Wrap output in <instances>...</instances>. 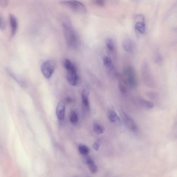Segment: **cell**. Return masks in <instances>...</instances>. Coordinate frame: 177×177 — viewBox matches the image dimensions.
<instances>
[{
	"label": "cell",
	"instance_id": "18",
	"mask_svg": "<svg viewBox=\"0 0 177 177\" xmlns=\"http://www.w3.org/2000/svg\"><path fill=\"white\" fill-rule=\"evenodd\" d=\"M78 148L80 153L82 154L86 155L89 153V148L85 145H80L79 146Z\"/></svg>",
	"mask_w": 177,
	"mask_h": 177
},
{
	"label": "cell",
	"instance_id": "6",
	"mask_svg": "<svg viewBox=\"0 0 177 177\" xmlns=\"http://www.w3.org/2000/svg\"><path fill=\"white\" fill-rule=\"evenodd\" d=\"M121 115L126 126L133 132L137 133L138 130L137 126L133 119L123 111L121 112Z\"/></svg>",
	"mask_w": 177,
	"mask_h": 177
},
{
	"label": "cell",
	"instance_id": "4",
	"mask_svg": "<svg viewBox=\"0 0 177 177\" xmlns=\"http://www.w3.org/2000/svg\"><path fill=\"white\" fill-rule=\"evenodd\" d=\"M124 74L128 85L132 88L136 87L137 85L136 75L132 66H127L124 70Z\"/></svg>",
	"mask_w": 177,
	"mask_h": 177
},
{
	"label": "cell",
	"instance_id": "24",
	"mask_svg": "<svg viewBox=\"0 0 177 177\" xmlns=\"http://www.w3.org/2000/svg\"><path fill=\"white\" fill-rule=\"evenodd\" d=\"M8 4V1L7 0H0V6L2 7H7Z\"/></svg>",
	"mask_w": 177,
	"mask_h": 177
},
{
	"label": "cell",
	"instance_id": "11",
	"mask_svg": "<svg viewBox=\"0 0 177 177\" xmlns=\"http://www.w3.org/2000/svg\"><path fill=\"white\" fill-rule=\"evenodd\" d=\"M103 62L104 66L108 70L110 71H115V66L113 64L112 59L110 58L107 56L104 57L103 59Z\"/></svg>",
	"mask_w": 177,
	"mask_h": 177
},
{
	"label": "cell",
	"instance_id": "23",
	"mask_svg": "<svg viewBox=\"0 0 177 177\" xmlns=\"http://www.w3.org/2000/svg\"><path fill=\"white\" fill-rule=\"evenodd\" d=\"M5 24L4 20L0 16V29L2 30L5 28Z\"/></svg>",
	"mask_w": 177,
	"mask_h": 177
},
{
	"label": "cell",
	"instance_id": "10",
	"mask_svg": "<svg viewBox=\"0 0 177 177\" xmlns=\"http://www.w3.org/2000/svg\"><path fill=\"white\" fill-rule=\"evenodd\" d=\"M10 22L11 29V36H15L16 34L17 31L18 24L17 20L15 17L12 14H10Z\"/></svg>",
	"mask_w": 177,
	"mask_h": 177
},
{
	"label": "cell",
	"instance_id": "13",
	"mask_svg": "<svg viewBox=\"0 0 177 177\" xmlns=\"http://www.w3.org/2000/svg\"><path fill=\"white\" fill-rule=\"evenodd\" d=\"M108 116L111 122L115 123H120L121 122V119L115 111L113 110H110L108 114Z\"/></svg>",
	"mask_w": 177,
	"mask_h": 177
},
{
	"label": "cell",
	"instance_id": "16",
	"mask_svg": "<svg viewBox=\"0 0 177 177\" xmlns=\"http://www.w3.org/2000/svg\"><path fill=\"white\" fill-rule=\"evenodd\" d=\"M139 102L142 106L146 108L151 109L154 108V104L152 102L147 100L143 99H139Z\"/></svg>",
	"mask_w": 177,
	"mask_h": 177
},
{
	"label": "cell",
	"instance_id": "21",
	"mask_svg": "<svg viewBox=\"0 0 177 177\" xmlns=\"http://www.w3.org/2000/svg\"><path fill=\"white\" fill-rule=\"evenodd\" d=\"M70 121L74 124H76L78 122V117L77 113L75 112H73L70 116Z\"/></svg>",
	"mask_w": 177,
	"mask_h": 177
},
{
	"label": "cell",
	"instance_id": "25",
	"mask_svg": "<svg viewBox=\"0 0 177 177\" xmlns=\"http://www.w3.org/2000/svg\"><path fill=\"white\" fill-rule=\"evenodd\" d=\"M100 142H99L97 141V142H95L94 145H93V148L96 151H98L99 147H100Z\"/></svg>",
	"mask_w": 177,
	"mask_h": 177
},
{
	"label": "cell",
	"instance_id": "20",
	"mask_svg": "<svg viewBox=\"0 0 177 177\" xmlns=\"http://www.w3.org/2000/svg\"><path fill=\"white\" fill-rule=\"evenodd\" d=\"M119 88L120 92L123 95H126L127 91L126 88L124 85V83H123L122 80H121L119 83Z\"/></svg>",
	"mask_w": 177,
	"mask_h": 177
},
{
	"label": "cell",
	"instance_id": "14",
	"mask_svg": "<svg viewBox=\"0 0 177 177\" xmlns=\"http://www.w3.org/2000/svg\"><path fill=\"white\" fill-rule=\"evenodd\" d=\"M86 162L89 166V168L91 172L93 174H95L97 171V167L95 164V162L90 157L86 158Z\"/></svg>",
	"mask_w": 177,
	"mask_h": 177
},
{
	"label": "cell",
	"instance_id": "2",
	"mask_svg": "<svg viewBox=\"0 0 177 177\" xmlns=\"http://www.w3.org/2000/svg\"><path fill=\"white\" fill-rule=\"evenodd\" d=\"M64 66L67 71L68 82L73 86H76L78 82L79 76L76 66L69 60L66 59L64 62Z\"/></svg>",
	"mask_w": 177,
	"mask_h": 177
},
{
	"label": "cell",
	"instance_id": "1",
	"mask_svg": "<svg viewBox=\"0 0 177 177\" xmlns=\"http://www.w3.org/2000/svg\"><path fill=\"white\" fill-rule=\"evenodd\" d=\"M63 28L68 46L71 49H77L80 44V39L77 33L73 27L67 24H63Z\"/></svg>",
	"mask_w": 177,
	"mask_h": 177
},
{
	"label": "cell",
	"instance_id": "17",
	"mask_svg": "<svg viewBox=\"0 0 177 177\" xmlns=\"http://www.w3.org/2000/svg\"><path fill=\"white\" fill-rule=\"evenodd\" d=\"M93 130L96 134L100 135L104 133L105 129L100 125L95 123L93 126Z\"/></svg>",
	"mask_w": 177,
	"mask_h": 177
},
{
	"label": "cell",
	"instance_id": "3",
	"mask_svg": "<svg viewBox=\"0 0 177 177\" xmlns=\"http://www.w3.org/2000/svg\"><path fill=\"white\" fill-rule=\"evenodd\" d=\"M61 3L77 14H85L87 11L85 6L78 1H63L61 2Z\"/></svg>",
	"mask_w": 177,
	"mask_h": 177
},
{
	"label": "cell",
	"instance_id": "7",
	"mask_svg": "<svg viewBox=\"0 0 177 177\" xmlns=\"http://www.w3.org/2000/svg\"><path fill=\"white\" fill-rule=\"evenodd\" d=\"M89 92L87 89H84L82 92V107L86 111H88L89 109Z\"/></svg>",
	"mask_w": 177,
	"mask_h": 177
},
{
	"label": "cell",
	"instance_id": "5",
	"mask_svg": "<svg viewBox=\"0 0 177 177\" xmlns=\"http://www.w3.org/2000/svg\"><path fill=\"white\" fill-rule=\"evenodd\" d=\"M55 68V63L51 60H47L44 61L41 65L42 73L47 79H49L52 76Z\"/></svg>",
	"mask_w": 177,
	"mask_h": 177
},
{
	"label": "cell",
	"instance_id": "8",
	"mask_svg": "<svg viewBox=\"0 0 177 177\" xmlns=\"http://www.w3.org/2000/svg\"><path fill=\"white\" fill-rule=\"evenodd\" d=\"M56 115L59 120L63 121L64 118L65 113V105L64 102H59L57 106Z\"/></svg>",
	"mask_w": 177,
	"mask_h": 177
},
{
	"label": "cell",
	"instance_id": "15",
	"mask_svg": "<svg viewBox=\"0 0 177 177\" xmlns=\"http://www.w3.org/2000/svg\"><path fill=\"white\" fill-rule=\"evenodd\" d=\"M122 46L126 51L131 52L132 51L133 44L130 39L124 40L122 43Z\"/></svg>",
	"mask_w": 177,
	"mask_h": 177
},
{
	"label": "cell",
	"instance_id": "12",
	"mask_svg": "<svg viewBox=\"0 0 177 177\" xmlns=\"http://www.w3.org/2000/svg\"><path fill=\"white\" fill-rule=\"evenodd\" d=\"M145 69L144 68V79L145 82L147 85L152 86L153 85V82L152 77L151 76L148 68L146 67Z\"/></svg>",
	"mask_w": 177,
	"mask_h": 177
},
{
	"label": "cell",
	"instance_id": "19",
	"mask_svg": "<svg viewBox=\"0 0 177 177\" xmlns=\"http://www.w3.org/2000/svg\"><path fill=\"white\" fill-rule=\"evenodd\" d=\"M106 44L108 49L110 51H113L115 50V45L112 39L110 38H108L106 41Z\"/></svg>",
	"mask_w": 177,
	"mask_h": 177
},
{
	"label": "cell",
	"instance_id": "9",
	"mask_svg": "<svg viewBox=\"0 0 177 177\" xmlns=\"http://www.w3.org/2000/svg\"><path fill=\"white\" fill-rule=\"evenodd\" d=\"M136 22L135 24V29L140 34L144 33L146 31V24L145 18L144 17L140 20H135Z\"/></svg>",
	"mask_w": 177,
	"mask_h": 177
},
{
	"label": "cell",
	"instance_id": "22",
	"mask_svg": "<svg viewBox=\"0 0 177 177\" xmlns=\"http://www.w3.org/2000/svg\"><path fill=\"white\" fill-rule=\"evenodd\" d=\"M94 2L95 5L100 7H103L105 5V1L102 0L95 1Z\"/></svg>",
	"mask_w": 177,
	"mask_h": 177
}]
</instances>
